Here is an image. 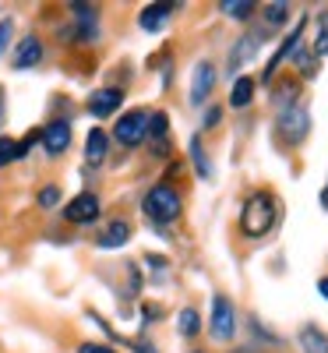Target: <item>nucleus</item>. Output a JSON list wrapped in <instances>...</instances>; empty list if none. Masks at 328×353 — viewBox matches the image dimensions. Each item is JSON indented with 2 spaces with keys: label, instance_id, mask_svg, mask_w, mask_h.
Here are the masks:
<instances>
[{
  "label": "nucleus",
  "instance_id": "nucleus-1",
  "mask_svg": "<svg viewBox=\"0 0 328 353\" xmlns=\"http://www.w3.org/2000/svg\"><path fill=\"white\" fill-rule=\"evenodd\" d=\"M276 219H279V205H276V198L268 194V191H258V194H251V198L244 201L240 230H244V237L258 241V237H265V233L276 226Z\"/></svg>",
  "mask_w": 328,
  "mask_h": 353
},
{
  "label": "nucleus",
  "instance_id": "nucleus-2",
  "mask_svg": "<svg viewBox=\"0 0 328 353\" xmlns=\"http://www.w3.org/2000/svg\"><path fill=\"white\" fill-rule=\"evenodd\" d=\"M141 209H145V216L152 219V223L166 226V223H173V219H181V209H184V205H181V191L170 188V184H156L152 191L145 194Z\"/></svg>",
  "mask_w": 328,
  "mask_h": 353
},
{
  "label": "nucleus",
  "instance_id": "nucleus-3",
  "mask_svg": "<svg viewBox=\"0 0 328 353\" xmlns=\"http://www.w3.org/2000/svg\"><path fill=\"white\" fill-rule=\"evenodd\" d=\"M113 138L121 141V145H127V149L141 145V141L148 138V113H145V110H131V113H124L121 121L113 124Z\"/></svg>",
  "mask_w": 328,
  "mask_h": 353
},
{
  "label": "nucleus",
  "instance_id": "nucleus-4",
  "mask_svg": "<svg viewBox=\"0 0 328 353\" xmlns=\"http://www.w3.org/2000/svg\"><path fill=\"white\" fill-rule=\"evenodd\" d=\"M307 131H311V117H307L304 106H289V110L279 113V138H283V141L300 145V141L307 138Z\"/></svg>",
  "mask_w": 328,
  "mask_h": 353
},
{
  "label": "nucleus",
  "instance_id": "nucleus-5",
  "mask_svg": "<svg viewBox=\"0 0 328 353\" xmlns=\"http://www.w3.org/2000/svg\"><path fill=\"white\" fill-rule=\"evenodd\" d=\"M233 332H236L233 301L223 297V293H216V297H212V336H216L219 343H226V339H233Z\"/></svg>",
  "mask_w": 328,
  "mask_h": 353
},
{
  "label": "nucleus",
  "instance_id": "nucleus-6",
  "mask_svg": "<svg viewBox=\"0 0 328 353\" xmlns=\"http://www.w3.org/2000/svg\"><path fill=\"white\" fill-rule=\"evenodd\" d=\"M64 216H68L71 223H96V219H99V198L88 194V191H81L78 198H71V201L64 205Z\"/></svg>",
  "mask_w": 328,
  "mask_h": 353
},
{
  "label": "nucleus",
  "instance_id": "nucleus-7",
  "mask_svg": "<svg viewBox=\"0 0 328 353\" xmlns=\"http://www.w3.org/2000/svg\"><path fill=\"white\" fill-rule=\"evenodd\" d=\"M121 103H124V88H96L92 96H88V113L92 117H110V113H116L121 110Z\"/></svg>",
  "mask_w": 328,
  "mask_h": 353
},
{
  "label": "nucleus",
  "instance_id": "nucleus-8",
  "mask_svg": "<svg viewBox=\"0 0 328 353\" xmlns=\"http://www.w3.org/2000/svg\"><path fill=\"white\" fill-rule=\"evenodd\" d=\"M43 149L50 156H64L68 152V145H71V124L68 121H53L50 128H43Z\"/></svg>",
  "mask_w": 328,
  "mask_h": 353
},
{
  "label": "nucleus",
  "instance_id": "nucleus-9",
  "mask_svg": "<svg viewBox=\"0 0 328 353\" xmlns=\"http://www.w3.org/2000/svg\"><path fill=\"white\" fill-rule=\"evenodd\" d=\"M212 85H216V68L208 64V61H201L194 68V78H191V103L201 106L208 96H212Z\"/></svg>",
  "mask_w": 328,
  "mask_h": 353
},
{
  "label": "nucleus",
  "instance_id": "nucleus-10",
  "mask_svg": "<svg viewBox=\"0 0 328 353\" xmlns=\"http://www.w3.org/2000/svg\"><path fill=\"white\" fill-rule=\"evenodd\" d=\"M43 61V43L36 39V36H25L21 43H18V50H14V68L18 71H25V68H36Z\"/></svg>",
  "mask_w": 328,
  "mask_h": 353
},
{
  "label": "nucleus",
  "instance_id": "nucleus-11",
  "mask_svg": "<svg viewBox=\"0 0 328 353\" xmlns=\"http://www.w3.org/2000/svg\"><path fill=\"white\" fill-rule=\"evenodd\" d=\"M127 241H131V226H127L124 219H113V223L99 233V248H103V251H106V248H110V251H113V248H124Z\"/></svg>",
  "mask_w": 328,
  "mask_h": 353
},
{
  "label": "nucleus",
  "instance_id": "nucleus-12",
  "mask_svg": "<svg viewBox=\"0 0 328 353\" xmlns=\"http://www.w3.org/2000/svg\"><path fill=\"white\" fill-rule=\"evenodd\" d=\"M173 14V4H166V0H159V4H152V8H145L141 14H138V21H141V28L145 32H159V25L166 21Z\"/></svg>",
  "mask_w": 328,
  "mask_h": 353
},
{
  "label": "nucleus",
  "instance_id": "nucleus-13",
  "mask_svg": "<svg viewBox=\"0 0 328 353\" xmlns=\"http://www.w3.org/2000/svg\"><path fill=\"white\" fill-rule=\"evenodd\" d=\"M304 25H307V21L300 18V25H296L293 32L286 36V43H283V46L276 50V57H272V61H268V68H265V78H272V74H276V68H279V64L286 61V57H289V53L296 50V43H300V32H304Z\"/></svg>",
  "mask_w": 328,
  "mask_h": 353
},
{
  "label": "nucleus",
  "instance_id": "nucleus-14",
  "mask_svg": "<svg viewBox=\"0 0 328 353\" xmlns=\"http://www.w3.org/2000/svg\"><path fill=\"white\" fill-rule=\"evenodd\" d=\"M103 159H106V134L99 128H92V131H88V138H85V163L88 166H99Z\"/></svg>",
  "mask_w": 328,
  "mask_h": 353
},
{
  "label": "nucleus",
  "instance_id": "nucleus-15",
  "mask_svg": "<svg viewBox=\"0 0 328 353\" xmlns=\"http://www.w3.org/2000/svg\"><path fill=\"white\" fill-rule=\"evenodd\" d=\"M258 43H261V36H244L240 43L233 46V53H229V71H236V68H244L251 57L258 53Z\"/></svg>",
  "mask_w": 328,
  "mask_h": 353
},
{
  "label": "nucleus",
  "instance_id": "nucleus-16",
  "mask_svg": "<svg viewBox=\"0 0 328 353\" xmlns=\"http://www.w3.org/2000/svg\"><path fill=\"white\" fill-rule=\"evenodd\" d=\"M254 99V78H236L233 81V92H229V106L233 110H244Z\"/></svg>",
  "mask_w": 328,
  "mask_h": 353
},
{
  "label": "nucleus",
  "instance_id": "nucleus-17",
  "mask_svg": "<svg viewBox=\"0 0 328 353\" xmlns=\"http://www.w3.org/2000/svg\"><path fill=\"white\" fill-rule=\"evenodd\" d=\"M300 343H304L307 353H328V336H325L321 329H314V325H307V329L300 332Z\"/></svg>",
  "mask_w": 328,
  "mask_h": 353
},
{
  "label": "nucleus",
  "instance_id": "nucleus-18",
  "mask_svg": "<svg viewBox=\"0 0 328 353\" xmlns=\"http://www.w3.org/2000/svg\"><path fill=\"white\" fill-rule=\"evenodd\" d=\"M176 329H181V336L194 339V336H198V329H201V314H198L194 307H184V311H181V318H176Z\"/></svg>",
  "mask_w": 328,
  "mask_h": 353
},
{
  "label": "nucleus",
  "instance_id": "nucleus-19",
  "mask_svg": "<svg viewBox=\"0 0 328 353\" xmlns=\"http://www.w3.org/2000/svg\"><path fill=\"white\" fill-rule=\"evenodd\" d=\"M170 134V121H166V113H148V141H156L163 145Z\"/></svg>",
  "mask_w": 328,
  "mask_h": 353
},
{
  "label": "nucleus",
  "instance_id": "nucleus-20",
  "mask_svg": "<svg viewBox=\"0 0 328 353\" xmlns=\"http://www.w3.org/2000/svg\"><path fill=\"white\" fill-rule=\"evenodd\" d=\"M314 57H328V11L318 14V32H314Z\"/></svg>",
  "mask_w": 328,
  "mask_h": 353
},
{
  "label": "nucleus",
  "instance_id": "nucleus-21",
  "mask_svg": "<svg viewBox=\"0 0 328 353\" xmlns=\"http://www.w3.org/2000/svg\"><path fill=\"white\" fill-rule=\"evenodd\" d=\"M223 11L229 18H251L254 14V4H251V0H223Z\"/></svg>",
  "mask_w": 328,
  "mask_h": 353
},
{
  "label": "nucleus",
  "instance_id": "nucleus-22",
  "mask_svg": "<svg viewBox=\"0 0 328 353\" xmlns=\"http://www.w3.org/2000/svg\"><path fill=\"white\" fill-rule=\"evenodd\" d=\"M21 152H18V141L14 138H0V166H8V163H14Z\"/></svg>",
  "mask_w": 328,
  "mask_h": 353
},
{
  "label": "nucleus",
  "instance_id": "nucleus-23",
  "mask_svg": "<svg viewBox=\"0 0 328 353\" xmlns=\"http://www.w3.org/2000/svg\"><path fill=\"white\" fill-rule=\"evenodd\" d=\"M286 14H289L286 4H268V8H265V21H268V25H283Z\"/></svg>",
  "mask_w": 328,
  "mask_h": 353
},
{
  "label": "nucleus",
  "instance_id": "nucleus-24",
  "mask_svg": "<svg viewBox=\"0 0 328 353\" xmlns=\"http://www.w3.org/2000/svg\"><path fill=\"white\" fill-rule=\"evenodd\" d=\"M191 156H194V163H198V173H201V176L212 173V166H208V159H205V152H201V141H198V138L191 141Z\"/></svg>",
  "mask_w": 328,
  "mask_h": 353
},
{
  "label": "nucleus",
  "instance_id": "nucleus-25",
  "mask_svg": "<svg viewBox=\"0 0 328 353\" xmlns=\"http://www.w3.org/2000/svg\"><path fill=\"white\" fill-rule=\"evenodd\" d=\"M296 68L304 74H314V50H296Z\"/></svg>",
  "mask_w": 328,
  "mask_h": 353
},
{
  "label": "nucleus",
  "instance_id": "nucleus-26",
  "mask_svg": "<svg viewBox=\"0 0 328 353\" xmlns=\"http://www.w3.org/2000/svg\"><path fill=\"white\" fill-rule=\"evenodd\" d=\"M39 205H43V209L61 205V188H43V191H39Z\"/></svg>",
  "mask_w": 328,
  "mask_h": 353
},
{
  "label": "nucleus",
  "instance_id": "nucleus-27",
  "mask_svg": "<svg viewBox=\"0 0 328 353\" xmlns=\"http://www.w3.org/2000/svg\"><path fill=\"white\" fill-rule=\"evenodd\" d=\"M8 43H11V21H0V53L8 50Z\"/></svg>",
  "mask_w": 328,
  "mask_h": 353
},
{
  "label": "nucleus",
  "instance_id": "nucleus-28",
  "mask_svg": "<svg viewBox=\"0 0 328 353\" xmlns=\"http://www.w3.org/2000/svg\"><path fill=\"white\" fill-rule=\"evenodd\" d=\"M78 353H116V350H110V346H99V343H85Z\"/></svg>",
  "mask_w": 328,
  "mask_h": 353
},
{
  "label": "nucleus",
  "instance_id": "nucleus-29",
  "mask_svg": "<svg viewBox=\"0 0 328 353\" xmlns=\"http://www.w3.org/2000/svg\"><path fill=\"white\" fill-rule=\"evenodd\" d=\"M219 117H223V110H208V117H205V128H216V124H219Z\"/></svg>",
  "mask_w": 328,
  "mask_h": 353
},
{
  "label": "nucleus",
  "instance_id": "nucleus-30",
  "mask_svg": "<svg viewBox=\"0 0 328 353\" xmlns=\"http://www.w3.org/2000/svg\"><path fill=\"white\" fill-rule=\"evenodd\" d=\"M318 293H321V297L328 301V276H325V279H318Z\"/></svg>",
  "mask_w": 328,
  "mask_h": 353
},
{
  "label": "nucleus",
  "instance_id": "nucleus-31",
  "mask_svg": "<svg viewBox=\"0 0 328 353\" xmlns=\"http://www.w3.org/2000/svg\"><path fill=\"white\" fill-rule=\"evenodd\" d=\"M134 353H156V350L148 346V343H134Z\"/></svg>",
  "mask_w": 328,
  "mask_h": 353
},
{
  "label": "nucleus",
  "instance_id": "nucleus-32",
  "mask_svg": "<svg viewBox=\"0 0 328 353\" xmlns=\"http://www.w3.org/2000/svg\"><path fill=\"white\" fill-rule=\"evenodd\" d=\"M321 205H325V209H328V184H325V191H321Z\"/></svg>",
  "mask_w": 328,
  "mask_h": 353
},
{
  "label": "nucleus",
  "instance_id": "nucleus-33",
  "mask_svg": "<svg viewBox=\"0 0 328 353\" xmlns=\"http://www.w3.org/2000/svg\"><path fill=\"white\" fill-rule=\"evenodd\" d=\"M191 353H201V350H191Z\"/></svg>",
  "mask_w": 328,
  "mask_h": 353
}]
</instances>
